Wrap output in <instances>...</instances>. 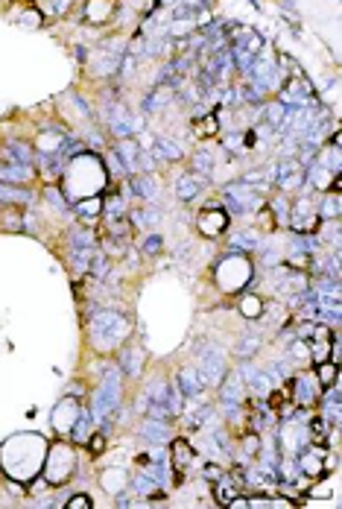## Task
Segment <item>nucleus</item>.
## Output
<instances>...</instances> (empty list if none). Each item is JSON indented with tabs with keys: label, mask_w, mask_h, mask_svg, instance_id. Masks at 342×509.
<instances>
[{
	"label": "nucleus",
	"mask_w": 342,
	"mask_h": 509,
	"mask_svg": "<svg viewBox=\"0 0 342 509\" xmlns=\"http://www.w3.org/2000/svg\"><path fill=\"white\" fill-rule=\"evenodd\" d=\"M47 448H50V442H47L44 433L23 430V433L9 436L3 442V448H0V474L6 480H15L27 486L32 477L41 474Z\"/></svg>",
	"instance_id": "f257e3e1"
},
{
	"label": "nucleus",
	"mask_w": 342,
	"mask_h": 509,
	"mask_svg": "<svg viewBox=\"0 0 342 509\" xmlns=\"http://www.w3.org/2000/svg\"><path fill=\"white\" fill-rule=\"evenodd\" d=\"M132 337V319L117 307H97L88 316V345L100 357H112Z\"/></svg>",
	"instance_id": "f03ea898"
},
{
	"label": "nucleus",
	"mask_w": 342,
	"mask_h": 509,
	"mask_svg": "<svg viewBox=\"0 0 342 509\" xmlns=\"http://www.w3.org/2000/svg\"><path fill=\"white\" fill-rule=\"evenodd\" d=\"M254 276H258V267H254L252 255H246V252L228 249L214 264V281H217V287H219V293H228V296L249 290Z\"/></svg>",
	"instance_id": "7ed1b4c3"
},
{
	"label": "nucleus",
	"mask_w": 342,
	"mask_h": 509,
	"mask_svg": "<svg viewBox=\"0 0 342 509\" xmlns=\"http://www.w3.org/2000/svg\"><path fill=\"white\" fill-rule=\"evenodd\" d=\"M77 468H79V454H77V445L73 442H50L47 448V457H44V468H41V477L50 483V486H68V483L77 477Z\"/></svg>",
	"instance_id": "20e7f679"
},
{
	"label": "nucleus",
	"mask_w": 342,
	"mask_h": 509,
	"mask_svg": "<svg viewBox=\"0 0 342 509\" xmlns=\"http://www.w3.org/2000/svg\"><path fill=\"white\" fill-rule=\"evenodd\" d=\"M228 352L223 345L217 343H205L202 352L197 354V372H199V381L205 390H217L219 383H223L225 372H228Z\"/></svg>",
	"instance_id": "39448f33"
},
{
	"label": "nucleus",
	"mask_w": 342,
	"mask_h": 509,
	"mask_svg": "<svg viewBox=\"0 0 342 509\" xmlns=\"http://www.w3.org/2000/svg\"><path fill=\"white\" fill-rule=\"evenodd\" d=\"M290 387H287V395H290V401L296 404V407H308V410H313L316 404H319V392H322V387H319V381H316V375H313V369L310 372H292L290 375Z\"/></svg>",
	"instance_id": "423d86ee"
},
{
	"label": "nucleus",
	"mask_w": 342,
	"mask_h": 509,
	"mask_svg": "<svg viewBox=\"0 0 342 509\" xmlns=\"http://www.w3.org/2000/svg\"><path fill=\"white\" fill-rule=\"evenodd\" d=\"M146 360H150V352L143 349V343H135L132 337L114 352V363L120 366L123 378H129V381H141V378H143Z\"/></svg>",
	"instance_id": "0eeeda50"
},
{
	"label": "nucleus",
	"mask_w": 342,
	"mask_h": 509,
	"mask_svg": "<svg viewBox=\"0 0 342 509\" xmlns=\"http://www.w3.org/2000/svg\"><path fill=\"white\" fill-rule=\"evenodd\" d=\"M82 404L85 401L73 398V395H62V398L56 401V407L50 410V428H53L56 436H62V439L70 436V430H73V425H77V419L82 413Z\"/></svg>",
	"instance_id": "6e6552de"
},
{
	"label": "nucleus",
	"mask_w": 342,
	"mask_h": 509,
	"mask_svg": "<svg viewBox=\"0 0 342 509\" xmlns=\"http://www.w3.org/2000/svg\"><path fill=\"white\" fill-rule=\"evenodd\" d=\"M197 229H199L202 238H208V240H219V238H225V234H228V229H231V217L223 211V205L214 202L211 208H202V211H199V217H197Z\"/></svg>",
	"instance_id": "1a4fd4ad"
},
{
	"label": "nucleus",
	"mask_w": 342,
	"mask_h": 509,
	"mask_svg": "<svg viewBox=\"0 0 342 509\" xmlns=\"http://www.w3.org/2000/svg\"><path fill=\"white\" fill-rule=\"evenodd\" d=\"M325 454H328V448H325V445H319V442L304 445V448L292 457V459H296V465H299V471H301V477H308V480L322 477L325 474Z\"/></svg>",
	"instance_id": "9d476101"
},
{
	"label": "nucleus",
	"mask_w": 342,
	"mask_h": 509,
	"mask_svg": "<svg viewBox=\"0 0 342 509\" xmlns=\"http://www.w3.org/2000/svg\"><path fill=\"white\" fill-rule=\"evenodd\" d=\"M135 436L143 439V445H167L176 436V428H173V421H167V419L141 416V425L135 428Z\"/></svg>",
	"instance_id": "9b49d317"
},
{
	"label": "nucleus",
	"mask_w": 342,
	"mask_h": 509,
	"mask_svg": "<svg viewBox=\"0 0 342 509\" xmlns=\"http://www.w3.org/2000/svg\"><path fill=\"white\" fill-rule=\"evenodd\" d=\"M173 383H176V390L185 395V401H208V398H205L208 390L202 387L197 366H181V369H176Z\"/></svg>",
	"instance_id": "f8f14e48"
},
{
	"label": "nucleus",
	"mask_w": 342,
	"mask_h": 509,
	"mask_svg": "<svg viewBox=\"0 0 342 509\" xmlns=\"http://www.w3.org/2000/svg\"><path fill=\"white\" fill-rule=\"evenodd\" d=\"M208 188H211V179H205V176H199V173H193V170L179 173L176 182H173V191H176L179 202H193Z\"/></svg>",
	"instance_id": "ddd939ff"
},
{
	"label": "nucleus",
	"mask_w": 342,
	"mask_h": 509,
	"mask_svg": "<svg viewBox=\"0 0 342 509\" xmlns=\"http://www.w3.org/2000/svg\"><path fill=\"white\" fill-rule=\"evenodd\" d=\"M217 404H246L249 401V390H246V383H243V378H240V372L237 369H228L225 372V378H223V383L217 387Z\"/></svg>",
	"instance_id": "4468645a"
},
{
	"label": "nucleus",
	"mask_w": 342,
	"mask_h": 509,
	"mask_svg": "<svg viewBox=\"0 0 342 509\" xmlns=\"http://www.w3.org/2000/svg\"><path fill=\"white\" fill-rule=\"evenodd\" d=\"M39 191H32L30 184H12L0 179V202L3 205H15V208H32L39 202Z\"/></svg>",
	"instance_id": "2eb2a0df"
},
{
	"label": "nucleus",
	"mask_w": 342,
	"mask_h": 509,
	"mask_svg": "<svg viewBox=\"0 0 342 509\" xmlns=\"http://www.w3.org/2000/svg\"><path fill=\"white\" fill-rule=\"evenodd\" d=\"M100 489L108 494V498H114V494H123L129 492V480H132V471L126 465H108L100 471Z\"/></svg>",
	"instance_id": "dca6fc26"
},
{
	"label": "nucleus",
	"mask_w": 342,
	"mask_h": 509,
	"mask_svg": "<svg viewBox=\"0 0 342 509\" xmlns=\"http://www.w3.org/2000/svg\"><path fill=\"white\" fill-rule=\"evenodd\" d=\"M129 191L141 202H155L161 196V179L155 173H135V176H129Z\"/></svg>",
	"instance_id": "f3484780"
},
{
	"label": "nucleus",
	"mask_w": 342,
	"mask_h": 509,
	"mask_svg": "<svg viewBox=\"0 0 342 509\" xmlns=\"http://www.w3.org/2000/svg\"><path fill=\"white\" fill-rule=\"evenodd\" d=\"M70 214L77 217L79 222H85V226H94L97 220H100L103 214V193L100 196H85V200H77L70 205Z\"/></svg>",
	"instance_id": "a211bd4d"
},
{
	"label": "nucleus",
	"mask_w": 342,
	"mask_h": 509,
	"mask_svg": "<svg viewBox=\"0 0 342 509\" xmlns=\"http://www.w3.org/2000/svg\"><path fill=\"white\" fill-rule=\"evenodd\" d=\"M0 158H3V161H18V164H32L35 146L30 141L9 138V141H3V146H0Z\"/></svg>",
	"instance_id": "6ab92c4d"
},
{
	"label": "nucleus",
	"mask_w": 342,
	"mask_h": 509,
	"mask_svg": "<svg viewBox=\"0 0 342 509\" xmlns=\"http://www.w3.org/2000/svg\"><path fill=\"white\" fill-rule=\"evenodd\" d=\"M173 100H176V88H173V85H170V82H158L155 88L146 94L143 111H146V115H155V111H164Z\"/></svg>",
	"instance_id": "aec40b11"
},
{
	"label": "nucleus",
	"mask_w": 342,
	"mask_h": 509,
	"mask_svg": "<svg viewBox=\"0 0 342 509\" xmlns=\"http://www.w3.org/2000/svg\"><path fill=\"white\" fill-rule=\"evenodd\" d=\"M114 0H88L85 3V21L94 23V27H103V23H112L114 18Z\"/></svg>",
	"instance_id": "412c9836"
},
{
	"label": "nucleus",
	"mask_w": 342,
	"mask_h": 509,
	"mask_svg": "<svg viewBox=\"0 0 342 509\" xmlns=\"http://www.w3.org/2000/svg\"><path fill=\"white\" fill-rule=\"evenodd\" d=\"M261 238H263V234L254 231V229H240V231H231V229H228V249L254 255V249H258Z\"/></svg>",
	"instance_id": "4be33fe9"
},
{
	"label": "nucleus",
	"mask_w": 342,
	"mask_h": 509,
	"mask_svg": "<svg viewBox=\"0 0 342 509\" xmlns=\"http://www.w3.org/2000/svg\"><path fill=\"white\" fill-rule=\"evenodd\" d=\"M35 167L32 164H18V161H3L0 167V179L3 182H12V184H32L35 182Z\"/></svg>",
	"instance_id": "5701e85b"
},
{
	"label": "nucleus",
	"mask_w": 342,
	"mask_h": 509,
	"mask_svg": "<svg viewBox=\"0 0 342 509\" xmlns=\"http://www.w3.org/2000/svg\"><path fill=\"white\" fill-rule=\"evenodd\" d=\"M263 307H266V302H263V296H261V293H254L252 287L240 293V302H237V314H240L243 319H252V322H258V319L263 316Z\"/></svg>",
	"instance_id": "b1692460"
},
{
	"label": "nucleus",
	"mask_w": 342,
	"mask_h": 509,
	"mask_svg": "<svg viewBox=\"0 0 342 509\" xmlns=\"http://www.w3.org/2000/svg\"><path fill=\"white\" fill-rule=\"evenodd\" d=\"M316 214H319V220H339L342 217V196H339V191L316 193Z\"/></svg>",
	"instance_id": "393cba45"
},
{
	"label": "nucleus",
	"mask_w": 342,
	"mask_h": 509,
	"mask_svg": "<svg viewBox=\"0 0 342 509\" xmlns=\"http://www.w3.org/2000/svg\"><path fill=\"white\" fill-rule=\"evenodd\" d=\"M100 243V231L94 226H85V222L77 220V226L68 231V246H79V249H97Z\"/></svg>",
	"instance_id": "a878e982"
},
{
	"label": "nucleus",
	"mask_w": 342,
	"mask_h": 509,
	"mask_svg": "<svg viewBox=\"0 0 342 509\" xmlns=\"http://www.w3.org/2000/svg\"><path fill=\"white\" fill-rule=\"evenodd\" d=\"M97 430V421H94V416H91V410H88V404H82V413H79V419H77V425H73V430H70V442L73 445H82L85 448V442L91 439V433Z\"/></svg>",
	"instance_id": "bb28decb"
},
{
	"label": "nucleus",
	"mask_w": 342,
	"mask_h": 509,
	"mask_svg": "<svg viewBox=\"0 0 342 509\" xmlns=\"http://www.w3.org/2000/svg\"><path fill=\"white\" fill-rule=\"evenodd\" d=\"M114 153L120 155V161H123V167H126L129 176H135V173H138V153H141L138 141L135 138H117L114 141Z\"/></svg>",
	"instance_id": "cd10ccee"
},
{
	"label": "nucleus",
	"mask_w": 342,
	"mask_h": 509,
	"mask_svg": "<svg viewBox=\"0 0 342 509\" xmlns=\"http://www.w3.org/2000/svg\"><path fill=\"white\" fill-rule=\"evenodd\" d=\"M129 214V200L120 191H112V193H103V217L105 220H120Z\"/></svg>",
	"instance_id": "c85d7f7f"
},
{
	"label": "nucleus",
	"mask_w": 342,
	"mask_h": 509,
	"mask_svg": "<svg viewBox=\"0 0 342 509\" xmlns=\"http://www.w3.org/2000/svg\"><path fill=\"white\" fill-rule=\"evenodd\" d=\"M290 202H292V196H284V193H275L272 200H266V208H270V214L281 231H284L290 222Z\"/></svg>",
	"instance_id": "c756f323"
},
{
	"label": "nucleus",
	"mask_w": 342,
	"mask_h": 509,
	"mask_svg": "<svg viewBox=\"0 0 342 509\" xmlns=\"http://www.w3.org/2000/svg\"><path fill=\"white\" fill-rule=\"evenodd\" d=\"M97 249H79V246H68V264L77 276H88L91 260H94Z\"/></svg>",
	"instance_id": "7c9ffc66"
},
{
	"label": "nucleus",
	"mask_w": 342,
	"mask_h": 509,
	"mask_svg": "<svg viewBox=\"0 0 342 509\" xmlns=\"http://www.w3.org/2000/svg\"><path fill=\"white\" fill-rule=\"evenodd\" d=\"M190 170L214 182V173H217V158H214V153H211V150H197V153L190 155Z\"/></svg>",
	"instance_id": "2f4dec72"
},
{
	"label": "nucleus",
	"mask_w": 342,
	"mask_h": 509,
	"mask_svg": "<svg viewBox=\"0 0 342 509\" xmlns=\"http://www.w3.org/2000/svg\"><path fill=\"white\" fill-rule=\"evenodd\" d=\"M287 357L292 360V366H310V340H301V337H290V345H287Z\"/></svg>",
	"instance_id": "473e14b6"
},
{
	"label": "nucleus",
	"mask_w": 342,
	"mask_h": 509,
	"mask_svg": "<svg viewBox=\"0 0 342 509\" xmlns=\"http://www.w3.org/2000/svg\"><path fill=\"white\" fill-rule=\"evenodd\" d=\"M141 392H143L150 401L164 404V401H167V392H170V381H167L164 375H152L150 381L143 383V390H141Z\"/></svg>",
	"instance_id": "72a5a7b5"
},
{
	"label": "nucleus",
	"mask_w": 342,
	"mask_h": 509,
	"mask_svg": "<svg viewBox=\"0 0 342 509\" xmlns=\"http://www.w3.org/2000/svg\"><path fill=\"white\" fill-rule=\"evenodd\" d=\"M261 345H263V340H261V334H258V328H254V334L249 331V334H243L240 337V343L234 345V354H237V360H246V357H254L261 352Z\"/></svg>",
	"instance_id": "f704fd0d"
},
{
	"label": "nucleus",
	"mask_w": 342,
	"mask_h": 509,
	"mask_svg": "<svg viewBox=\"0 0 342 509\" xmlns=\"http://www.w3.org/2000/svg\"><path fill=\"white\" fill-rule=\"evenodd\" d=\"M103 164H105V173H108V182L129 179V173H126V167H123V161H120V155L114 153V146H112V150H105Z\"/></svg>",
	"instance_id": "c9c22d12"
},
{
	"label": "nucleus",
	"mask_w": 342,
	"mask_h": 509,
	"mask_svg": "<svg viewBox=\"0 0 342 509\" xmlns=\"http://www.w3.org/2000/svg\"><path fill=\"white\" fill-rule=\"evenodd\" d=\"M275 184H278V193H284V196L299 193V191H301V184H304V167H296L292 173H287L284 179H278Z\"/></svg>",
	"instance_id": "e433bc0d"
},
{
	"label": "nucleus",
	"mask_w": 342,
	"mask_h": 509,
	"mask_svg": "<svg viewBox=\"0 0 342 509\" xmlns=\"http://www.w3.org/2000/svg\"><path fill=\"white\" fill-rule=\"evenodd\" d=\"M313 375L319 381V387L325 390V387H331V383H339V366L331 363V360H325V363L313 366Z\"/></svg>",
	"instance_id": "4c0bfd02"
},
{
	"label": "nucleus",
	"mask_w": 342,
	"mask_h": 509,
	"mask_svg": "<svg viewBox=\"0 0 342 509\" xmlns=\"http://www.w3.org/2000/svg\"><path fill=\"white\" fill-rule=\"evenodd\" d=\"M164 252V238L158 231H143V243H141V255L146 258H158Z\"/></svg>",
	"instance_id": "58836bf2"
},
{
	"label": "nucleus",
	"mask_w": 342,
	"mask_h": 509,
	"mask_svg": "<svg viewBox=\"0 0 342 509\" xmlns=\"http://www.w3.org/2000/svg\"><path fill=\"white\" fill-rule=\"evenodd\" d=\"M155 146L170 158V164H173V161H181V146H176L170 135H158V138H155Z\"/></svg>",
	"instance_id": "ea45409f"
},
{
	"label": "nucleus",
	"mask_w": 342,
	"mask_h": 509,
	"mask_svg": "<svg viewBox=\"0 0 342 509\" xmlns=\"http://www.w3.org/2000/svg\"><path fill=\"white\" fill-rule=\"evenodd\" d=\"M85 448H88V454H91V457H100V454L108 448V433H105L103 428H100V430H94V433H91V439L85 442Z\"/></svg>",
	"instance_id": "a19ab883"
},
{
	"label": "nucleus",
	"mask_w": 342,
	"mask_h": 509,
	"mask_svg": "<svg viewBox=\"0 0 342 509\" xmlns=\"http://www.w3.org/2000/svg\"><path fill=\"white\" fill-rule=\"evenodd\" d=\"M223 474H225V463H219V459H205V465H202V471H199V477L208 480V483L219 480Z\"/></svg>",
	"instance_id": "79ce46f5"
},
{
	"label": "nucleus",
	"mask_w": 342,
	"mask_h": 509,
	"mask_svg": "<svg viewBox=\"0 0 342 509\" xmlns=\"http://www.w3.org/2000/svg\"><path fill=\"white\" fill-rule=\"evenodd\" d=\"M217 132H219V117L217 115H208L202 123H197V135H199V138H214Z\"/></svg>",
	"instance_id": "37998d69"
},
{
	"label": "nucleus",
	"mask_w": 342,
	"mask_h": 509,
	"mask_svg": "<svg viewBox=\"0 0 342 509\" xmlns=\"http://www.w3.org/2000/svg\"><path fill=\"white\" fill-rule=\"evenodd\" d=\"M91 506H94V501L88 498V492L70 494V498H68V503H65V509H91Z\"/></svg>",
	"instance_id": "c03bdc74"
},
{
	"label": "nucleus",
	"mask_w": 342,
	"mask_h": 509,
	"mask_svg": "<svg viewBox=\"0 0 342 509\" xmlns=\"http://www.w3.org/2000/svg\"><path fill=\"white\" fill-rule=\"evenodd\" d=\"M21 23H23L27 30H35V27H41V23H44V15H41L39 9H27V12L21 15Z\"/></svg>",
	"instance_id": "a18cd8bd"
},
{
	"label": "nucleus",
	"mask_w": 342,
	"mask_h": 509,
	"mask_svg": "<svg viewBox=\"0 0 342 509\" xmlns=\"http://www.w3.org/2000/svg\"><path fill=\"white\" fill-rule=\"evenodd\" d=\"M219 103H223V106H237V103H240L237 88H231V85H228V88H223V97H219Z\"/></svg>",
	"instance_id": "49530a36"
},
{
	"label": "nucleus",
	"mask_w": 342,
	"mask_h": 509,
	"mask_svg": "<svg viewBox=\"0 0 342 509\" xmlns=\"http://www.w3.org/2000/svg\"><path fill=\"white\" fill-rule=\"evenodd\" d=\"M3 208H6V205H3V202H0V211H3Z\"/></svg>",
	"instance_id": "de8ad7c7"
}]
</instances>
